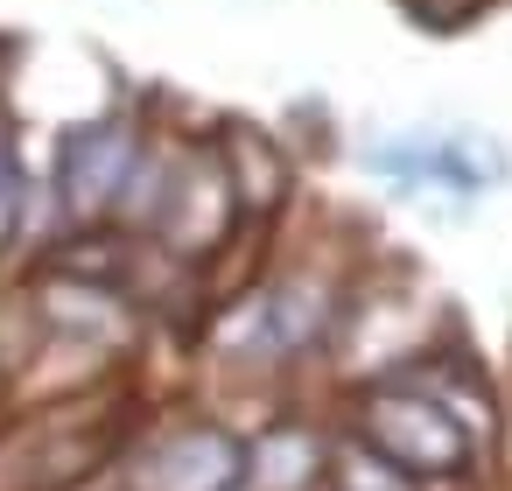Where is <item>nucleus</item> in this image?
I'll return each instance as SVG.
<instances>
[{"instance_id": "1", "label": "nucleus", "mask_w": 512, "mask_h": 491, "mask_svg": "<svg viewBox=\"0 0 512 491\" xmlns=\"http://www.w3.org/2000/svg\"><path fill=\"white\" fill-rule=\"evenodd\" d=\"M372 442L386 463H407V470H463V456H470L463 428L421 393H379L372 400Z\"/></svg>"}, {"instance_id": "2", "label": "nucleus", "mask_w": 512, "mask_h": 491, "mask_svg": "<svg viewBox=\"0 0 512 491\" xmlns=\"http://www.w3.org/2000/svg\"><path fill=\"white\" fill-rule=\"evenodd\" d=\"M127 169H134V134L120 120H92L64 141V197L78 218H99L120 190H127Z\"/></svg>"}, {"instance_id": "3", "label": "nucleus", "mask_w": 512, "mask_h": 491, "mask_svg": "<svg viewBox=\"0 0 512 491\" xmlns=\"http://www.w3.org/2000/svg\"><path fill=\"white\" fill-rule=\"evenodd\" d=\"M232 477H239V442H232V435L197 428V435L162 442V449L141 463L134 491H225Z\"/></svg>"}, {"instance_id": "4", "label": "nucleus", "mask_w": 512, "mask_h": 491, "mask_svg": "<svg viewBox=\"0 0 512 491\" xmlns=\"http://www.w3.org/2000/svg\"><path fill=\"white\" fill-rule=\"evenodd\" d=\"M8 211H15V155L0 141V225H8Z\"/></svg>"}]
</instances>
